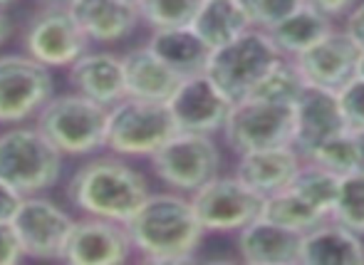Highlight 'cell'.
<instances>
[{
  "label": "cell",
  "instance_id": "1",
  "mask_svg": "<svg viewBox=\"0 0 364 265\" xmlns=\"http://www.w3.org/2000/svg\"><path fill=\"white\" fill-rule=\"evenodd\" d=\"M134 256L144 263H188L196 258L206 228L193 211L191 196L178 191L149 193L129 218Z\"/></svg>",
  "mask_w": 364,
  "mask_h": 265
},
{
  "label": "cell",
  "instance_id": "2",
  "mask_svg": "<svg viewBox=\"0 0 364 265\" xmlns=\"http://www.w3.org/2000/svg\"><path fill=\"white\" fill-rule=\"evenodd\" d=\"M146 176L119 154H92L68 186L70 203L85 216L129 223L149 198Z\"/></svg>",
  "mask_w": 364,
  "mask_h": 265
},
{
  "label": "cell",
  "instance_id": "3",
  "mask_svg": "<svg viewBox=\"0 0 364 265\" xmlns=\"http://www.w3.org/2000/svg\"><path fill=\"white\" fill-rule=\"evenodd\" d=\"M109 107L80 94H55L35 117V126L65 156H92L107 149Z\"/></svg>",
  "mask_w": 364,
  "mask_h": 265
},
{
  "label": "cell",
  "instance_id": "4",
  "mask_svg": "<svg viewBox=\"0 0 364 265\" xmlns=\"http://www.w3.org/2000/svg\"><path fill=\"white\" fill-rule=\"evenodd\" d=\"M63 169L65 154L38 126L15 124L0 134V178L23 196L50 191Z\"/></svg>",
  "mask_w": 364,
  "mask_h": 265
},
{
  "label": "cell",
  "instance_id": "5",
  "mask_svg": "<svg viewBox=\"0 0 364 265\" xmlns=\"http://www.w3.org/2000/svg\"><path fill=\"white\" fill-rule=\"evenodd\" d=\"M178 131L168 102H149L124 97L109 107L107 119V149L119 156L151 159Z\"/></svg>",
  "mask_w": 364,
  "mask_h": 265
},
{
  "label": "cell",
  "instance_id": "6",
  "mask_svg": "<svg viewBox=\"0 0 364 265\" xmlns=\"http://www.w3.org/2000/svg\"><path fill=\"white\" fill-rule=\"evenodd\" d=\"M280 58H283V53L273 43L268 30L250 28L238 40L213 50L206 75L235 104V102H243L253 94L260 80L268 75V70Z\"/></svg>",
  "mask_w": 364,
  "mask_h": 265
},
{
  "label": "cell",
  "instance_id": "7",
  "mask_svg": "<svg viewBox=\"0 0 364 265\" xmlns=\"http://www.w3.org/2000/svg\"><path fill=\"white\" fill-rule=\"evenodd\" d=\"M149 161L159 181L186 196L206 186L220 171V151L213 136L193 131H176Z\"/></svg>",
  "mask_w": 364,
  "mask_h": 265
},
{
  "label": "cell",
  "instance_id": "8",
  "mask_svg": "<svg viewBox=\"0 0 364 265\" xmlns=\"http://www.w3.org/2000/svg\"><path fill=\"white\" fill-rule=\"evenodd\" d=\"M55 97V77L48 65L28 53L0 55V124L15 126L35 119Z\"/></svg>",
  "mask_w": 364,
  "mask_h": 265
},
{
  "label": "cell",
  "instance_id": "9",
  "mask_svg": "<svg viewBox=\"0 0 364 265\" xmlns=\"http://www.w3.org/2000/svg\"><path fill=\"white\" fill-rule=\"evenodd\" d=\"M191 203L206 233H240L265 211L263 193L235 174L211 178L206 186L191 193Z\"/></svg>",
  "mask_w": 364,
  "mask_h": 265
},
{
  "label": "cell",
  "instance_id": "10",
  "mask_svg": "<svg viewBox=\"0 0 364 265\" xmlns=\"http://www.w3.org/2000/svg\"><path fill=\"white\" fill-rule=\"evenodd\" d=\"M295 114L288 104H275L258 97L235 102L223 126L225 146L235 154H248L255 149L292 144Z\"/></svg>",
  "mask_w": 364,
  "mask_h": 265
},
{
  "label": "cell",
  "instance_id": "11",
  "mask_svg": "<svg viewBox=\"0 0 364 265\" xmlns=\"http://www.w3.org/2000/svg\"><path fill=\"white\" fill-rule=\"evenodd\" d=\"M23 48L50 70H68L90 50V40L70 5H45L30 18L23 33Z\"/></svg>",
  "mask_w": 364,
  "mask_h": 265
},
{
  "label": "cell",
  "instance_id": "12",
  "mask_svg": "<svg viewBox=\"0 0 364 265\" xmlns=\"http://www.w3.org/2000/svg\"><path fill=\"white\" fill-rule=\"evenodd\" d=\"M25 258L33 261H63L73 233L75 218L60 203L43 193L25 196L10 221Z\"/></svg>",
  "mask_w": 364,
  "mask_h": 265
},
{
  "label": "cell",
  "instance_id": "13",
  "mask_svg": "<svg viewBox=\"0 0 364 265\" xmlns=\"http://www.w3.org/2000/svg\"><path fill=\"white\" fill-rule=\"evenodd\" d=\"M168 107H171L178 131L213 136L223 131L225 119L233 109V102L206 72H201L181 80L178 90L168 99Z\"/></svg>",
  "mask_w": 364,
  "mask_h": 265
},
{
  "label": "cell",
  "instance_id": "14",
  "mask_svg": "<svg viewBox=\"0 0 364 265\" xmlns=\"http://www.w3.org/2000/svg\"><path fill=\"white\" fill-rule=\"evenodd\" d=\"M134 258L127 223L109 221L100 216L75 218L63 261L73 265H119Z\"/></svg>",
  "mask_w": 364,
  "mask_h": 265
},
{
  "label": "cell",
  "instance_id": "15",
  "mask_svg": "<svg viewBox=\"0 0 364 265\" xmlns=\"http://www.w3.org/2000/svg\"><path fill=\"white\" fill-rule=\"evenodd\" d=\"M360 45L345 30L335 28L327 38H322L310 50L297 55L295 63L310 87L340 92L360 75Z\"/></svg>",
  "mask_w": 364,
  "mask_h": 265
},
{
  "label": "cell",
  "instance_id": "16",
  "mask_svg": "<svg viewBox=\"0 0 364 265\" xmlns=\"http://www.w3.org/2000/svg\"><path fill=\"white\" fill-rule=\"evenodd\" d=\"M292 114H295L292 146L300 151L302 159H307L327 139L350 129L340 104V92L332 90L307 85L300 99L292 104Z\"/></svg>",
  "mask_w": 364,
  "mask_h": 265
},
{
  "label": "cell",
  "instance_id": "17",
  "mask_svg": "<svg viewBox=\"0 0 364 265\" xmlns=\"http://www.w3.org/2000/svg\"><path fill=\"white\" fill-rule=\"evenodd\" d=\"M68 80L75 92L105 107H114L127 97L124 60L109 50H87L73 67H68Z\"/></svg>",
  "mask_w": 364,
  "mask_h": 265
},
{
  "label": "cell",
  "instance_id": "18",
  "mask_svg": "<svg viewBox=\"0 0 364 265\" xmlns=\"http://www.w3.org/2000/svg\"><path fill=\"white\" fill-rule=\"evenodd\" d=\"M70 10L87 40L97 45L122 43L141 23L134 0H70Z\"/></svg>",
  "mask_w": 364,
  "mask_h": 265
},
{
  "label": "cell",
  "instance_id": "19",
  "mask_svg": "<svg viewBox=\"0 0 364 265\" xmlns=\"http://www.w3.org/2000/svg\"><path fill=\"white\" fill-rule=\"evenodd\" d=\"M302 164H305V159L292 144L268 146V149L240 154L235 176L268 198L273 193L285 191L292 183V178L297 176V171L302 169Z\"/></svg>",
  "mask_w": 364,
  "mask_h": 265
},
{
  "label": "cell",
  "instance_id": "20",
  "mask_svg": "<svg viewBox=\"0 0 364 265\" xmlns=\"http://www.w3.org/2000/svg\"><path fill=\"white\" fill-rule=\"evenodd\" d=\"M302 233L260 216L238 233V256L250 265L300 263Z\"/></svg>",
  "mask_w": 364,
  "mask_h": 265
},
{
  "label": "cell",
  "instance_id": "21",
  "mask_svg": "<svg viewBox=\"0 0 364 265\" xmlns=\"http://www.w3.org/2000/svg\"><path fill=\"white\" fill-rule=\"evenodd\" d=\"M302 265H362L364 236L327 218L320 226L302 233Z\"/></svg>",
  "mask_w": 364,
  "mask_h": 265
},
{
  "label": "cell",
  "instance_id": "22",
  "mask_svg": "<svg viewBox=\"0 0 364 265\" xmlns=\"http://www.w3.org/2000/svg\"><path fill=\"white\" fill-rule=\"evenodd\" d=\"M124 60L127 97L149 102H168L181 85V75L171 70L149 45L122 55Z\"/></svg>",
  "mask_w": 364,
  "mask_h": 265
},
{
  "label": "cell",
  "instance_id": "23",
  "mask_svg": "<svg viewBox=\"0 0 364 265\" xmlns=\"http://www.w3.org/2000/svg\"><path fill=\"white\" fill-rule=\"evenodd\" d=\"M146 45L168 65V67L176 70L181 77L206 72L208 60H211V53H213L191 25H188V28L151 30V38H149Z\"/></svg>",
  "mask_w": 364,
  "mask_h": 265
},
{
  "label": "cell",
  "instance_id": "24",
  "mask_svg": "<svg viewBox=\"0 0 364 265\" xmlns=\"http://www.w3.org/2000/svg\"><path fill=\"white\" fill-rule=\"evenodd\" d=\"M335 20L330 15L320 13L312 5L302 3L297 10H292L288 18H283L278 25L268 30V35L273 38V43L278 45V50L285 58L295 60L297 55H302L305 50H310L312 45H317L322 38L335 30Z\"/></svg>",
  "mask_w": 364,
  "mask_h": 265
},
{
  "label": "cell",
  "instance_id": "25",
  "mask_svg": "<svg viewBox=\"0 0 364 265\" xmlns=\"http://www.w3.org/2000/svg\"><path fill=\"white\" fill-rule=\"evenodd\" d=\"M191 28L201 35L208 48L216 50L238 40L253 25H250L248 15L243 13L238 0H203Z\"/></svg>",
  "mask_w": 364,
  "mask_h": 265
},
{
  "label": "cell",
  "instance_id": "26",
  "mask_svg": "<svg viewBox=\"0 0 364 265\" xmlns=\"http://www.w3.org/2000/svg\"><path fill=\"white\" fill-rule=\"evenodd\" d=\"M340 178L342 176L335 174V171L305 159L302 169L292 178L290 188L295 193H300L320 216L330 218L332 208H335V201H337V191H340Z\"/></svg>",
  "mask_w": 364,
  "mask_h": 265
},
{
  "label": "cell",
  "instance_id": "27",
  "mask_svg": "<svg viewBox=\"0 0 364 265\" xmlns=\"http://www.w3.org/2000/svg\"><path fill=\"white\" fill-rule=\"evenodd\" d=\"M307 82L302 77L300 67L292 58H280L273 67L268 70L260 85L255 87V92L250 97H258V99H265V102H275V104H288L292 107L300 94L305 92Z\"/></svg>",
  "mask_w": 364,
  "mask_h": 265
},
{
  "label": "cell",
  "instance_id": "28",
  "mask_svg": "<svg viewBox=\"0 0 364 265\" xmlns=\"http://www.w3.org/2000/svg\"><path fill=\"white\" fill-rule=\"evenodd\" d=\"M263 216L280 223V226H285V228H292V231H297V233H307L310 228L327 221L325 216H320V213H317L300 193L292 191L290 186L285 188V191L273 193V196L265 198Z\"/></svg>",
  "mask_w": 364,
  "mask_h": 265
},
{
  "label": "cell",
  "instance_id": "29",
  "mask_svg": "<svg viewBox=\"0 0 364 265\" xmlns=\"http://www.w3.org/2000/svg\"><path fill=\"white\" fill-rule=\"evenodd\" d=\"M203 0H136L141 23L151 30L188 28L196 20Z\"/></svg>",
  "mask_w": 364,
  "mask_h": 265
},
{
  "label": "cell",
  "instance_id": "30",
  "mask_svg": "<svg viewBox=\"0 0 364 265\" xmlns=\"http://www.w3.org/2000/svg\"><path fill=\"white\" fill-rule=\"evenodd\" d=\"M330 218L364 236V171H352L340 178V191Z\"/></svg>",
  "mask_w": 364,
  "mask_h": 265
},
{
  "label": "cell",
  "instance_id": "31",
  "mask_svg": "<svg viewBox=\"0 0 364 265\" xmlns=\"http://www.w3.org/2000/svg\"><path fill=\"white\" fill-rule=\"evenodd\" d=\"M307 161H315V164L325 166V169L335 171V174L345 176L352 171H360V159H357V141H355V131L347 129L342 134L327 139L322 146H317Z\"/></svg>",
  "mask_w": 364,
  "mask_h": 265
},
{
  "label": "cell",
  "instance_id": "32",
  "mask_svg": "<svg viewBox=\"0 0 364 265\" xmlns=\"http://www.w3.org/2000/svg\"><path fill=\"white\" fill-rule=\"evenodd\" d=\"M238 3L253 28L270 30L283 18H288L292 10L300 8L305 0H238Z\"/></svg>",
  "mask_w": 364,
  "mask_h": 265
},
{
  "label": "cell",
  "instance_id": "33",
  "mask_svg": "<svg viewBox=\"0 0 364 265\" xmlns=\"http://www.w3.org/2000/svg\"><path fill=\"white\" fill-rule=\"evenodd\" d=\"M340 104L350 129H364V77L357 75L347 87L340 90Z\"/></svg>",
  "mask_w": 364,
  "mask_h": 265
},
{
  "label": "cell",
  "instance_id": "34",
  "mask_svg": "<svg viewBox=\"0 0 364 265\" xmlns=\"http://www.w3.org/2000/svg\"><path fill=\"white\" fill-rule=\"evenodd\" d=\"M23 258V248H20L13 226L10 223H0V265H15Z\"/></svg>",
  "mask_w": 364,
  "mask_h": 265
},
{
  "label": "cell",
  "instance_id": "35",
  "mask_svg": "<svg viewBox=\"0 0 364 265\" xmlns=\"http://www.w3.org/2000/svg\"><path fill=\"white\" fill-rule=\"evenodd\" d=\"M23 193L15 186H10L5 178H0V223H10L23 203Z\"/></svg>",
  "mask_w": 364,
  "mask_h": 265
},
{
  "label": "cell",
  "instance_id": "36",
  "mask_svg": "<svg viewBox=\"0 0 364 265\" xmlns=\"http://www.w3.org/2000/svg\"><path fill=\"white\" fill-rule=\"evenodd\" d=\"M342 30L364 50V0H360V3L345 15V28Z\"/></svg>",
  "mask_w": 364,
  "mask_h": 265
},
{
  "label": "cell",
  "instance_id": "37",
  "mask_svg": "<svg viewBox=\"0 0 364 265\" xmlns=\"http://www.w3.org/2000/svg\"><path fill=\"white\" fill-rule=\"evenodd\" d=\"M305 3L312 5V8H317L320 13L330 15L332 20H337V18H345L360 0H305Z\"/></svg>",
  "mask_w": 364,
  "mask_h": 265
},
{
  "label": "cell",
  "instance_id": "38",
  "mask_svg": "<svg viewBox=\"0 0 364 265\" xmlns=\"http://www.w3.org/2000/svg\"><path fill=\"white\" fill-rule=\"evenodd\" d=\"M13 38V20L5 13V8H0V45H5Z\"/></svg>",
  "mask_w": 364,
  "mask_h": 265
},
{
  "label": "cell",
  "instance_id": "39",
  "mask_svg": "<svg viewBox=\"0 0 364 265\" xmlns=\"http://www.w3.org/2000/svg\"><path fill=\"white\" fill-rule=\"evenodd\" d=\"M357 141V159H360V171H364V129H352Z\"/></svg>",
  "mask_w": 364,
  "mask_h": 265
},
{
  "label": "cell",
  "instance_id": "40",
  "mask_svg": "<svg viewBox=\"0 0 364 265\" xmlns=\"http://www.w3.org/2000/svg\"><path fill=\"white\" fill-rule=\"evenodd\" d=\"M43 5H70V0H38Z\"/></svg>",
  "mask_w": 364,
  "mask_h": 265
},
{
  "label": "cell",
  "instance_id": "41",
  "mask_svg": "<svg viewBox=\"0 0 364 265\" xmlns=\"http://www.w3.org/2000/svg\"><path fill=\"white\" fill-rule=\"evenodd\" d=\"M18 3V0H0V8H8V5Z\"/></svg>",
  "mask_w": 364,
  "mask_h": 265
},
{
  "label": "cell",
  "instance_id": "42",
  "mask_svg": "<svg viewBox=\"0 0 364 265\" xmlns=\"http://www.w3.org/2000/svg\"><path fill=\"white\" fill-rule=\"evenodd\" d=\"M360 77H364V50H362V60H360Z\"/></svg>",
  "mask_w": 364,
  "mask_h": 265
}]
</instances>
